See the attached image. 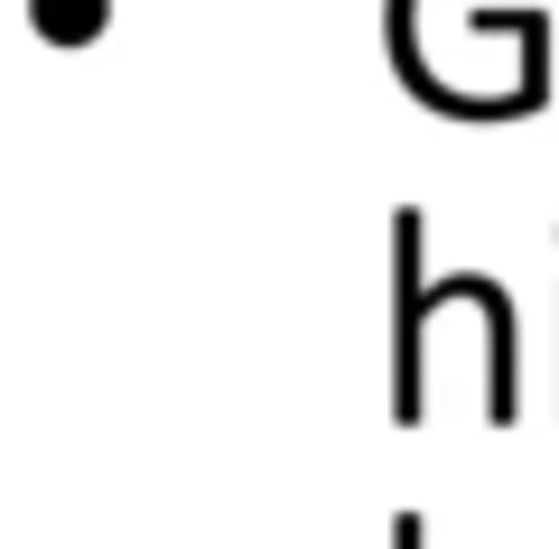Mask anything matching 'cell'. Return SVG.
Masks as SVG:
<instances>
[{
  "mask_svg": "<svg viewBox=\"0 0 559 549\" xmlns=\"http://www.w3.org/2000/svg\"><path fill=\"white\" fill-rule=\"evenodd\" d=\"M419 540H429V530H419V512H401V522H392V549H419Z\"/></svg>",
  "mask_w": 559,
  "mask_h": 549,
  "instance_id": "3957f363",
  "label": "cell"
},
{
  "mask_svg": "<svg viewBox=\"0 0 559 549\" xmlns=\"http://www.w3.org/2000/svg\"><path fill=\"white\" fill-rule=\"evenodd\" d=\"M94 20H103V0H38V28H57V38H84Z\"/></svg>",
  "mask_w": 559,
  "mask_h": 549,
  "instance_id": "7a4b0ae2",
  "label": "cell"
},
{
  "mask_svg": "<svg viewBox=\"0 0 559 549\" xmlns=\"http://www.w3.org/2000/svg\"><path fill=\"white\" fill-rule=\"evenodd\" d=\"M419 242H429V224H419V205H401L392 215V279H401V308H392V419L401 429H419V410H429V279H419Z\"/></svg>",
  "mask_w": 559,
  "mask_h": 549,
  "instance_id": "6da1fadb",
  "label": "cell"
}]
</instances>
